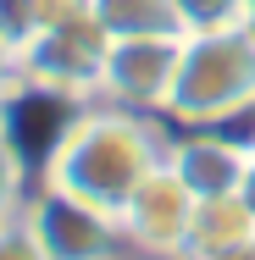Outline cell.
<instances>
[{"label":"cell","mask_w":255,"mask_h":260,"mask_svg":"<svg viewBox=\"0 0 255 260\" xmlns=\"http://www.w3.org/2000/svg\"><path fill=\"white\" fill-rule=\"evenodd\" d=\"M166 150H172L166 116L122 111V105H105V100L72 105V116L61 122L50 150L39 155V188H55L67 200H83L95 210L122 216L133 188L155 166H166Z\"/></svg>","instance_id":"cell-1"},{"label":"cell","mask_w":255,"mask_h":260,"mask_svg":"<svg viewBox=\"0 0 255 260\" xmlns=\"http://www.w3.org/2000/svg\"><path fill=\"white\" fill-rule=\"evenodd\" d=\"M255 105V39L244 28L183 34L166 122L172 127H239Z\"/></svg>","instance_id":"cell-2"},{"label":"cell","mask_w":255,"mask_h":260,"mask_svg":"<svg viewBox=\"0 0 255 260\" xmlns=\"http://www.w3.org/2000/svg\"><path fill=\"white\" fill-rule=\"evenodd\" d=\"M105 50H111V34L95 22V11L83 6L78 17H67V22L45 28L34 45L17 50L22 89L50 94V100H61V105H89L95 94H100Z\"/></svg>","instance_id":"cell-3"},{"label":"cell","mask_w":255,"mask_h":260,"mask_svg":"<svg viewBox=\"0 0 255 260\" xmlns=\"http://www.w3.org/2000/svg\"><path fill=\"white\" fill-rule=\"evenodd\" d=\"M28 221L50 260H133V244L111 210H95L83 200H67L55 188H34Z\"/></svg>","instance_id":"cell-4"},{"label":"cell","mask_w":255,"mask_h":260,"mask_svg":"<svg viewBox=\"0 0 255 260\" xmlns=\"http://www.w3.org/2000/svg\"><path fill=\"white\" fill-rule=\"evenodd\" d=\"M178 55H183V39H111L95 100L122 105V111H145V116H166Z\"/></svg>","instance_id":"cell-5"},{"label":"cell","mask_w":255,"mask_h":260,"mask_svg":"<svg viewBox=\"0 0 255 260\" xmlns=\"http://www.w3.org/2000/svg\"><path fill=\"white\" fill-rule=\"evenodd\" d=\"M194 194L189 183L172 172V166H155L150 177L133 188V200L122 205V233L133 244V255L145 260H183V238H189V221H194Z\"/></svg>","instance_id":"cell-6"},{"label":"cell","mask_w":255,"mask_h":260,"mask_svg":"<svg viewBox=\"0 0 255 260\" xmlns=\"http://www.w3.org/2000/svg\"><path fill=\"white\" fill-rule=\"evenodd\" d=\"M166 166L189 183L194 200H216V194H244L255 155L233 127H172Z\"/></svg>","instance_id":"cell-7"},{"label":"cell","mask_w":255,"mask_h":260,"mask_svg":"<svg viewBox=\"0 0 255 260\" xmlns=\"http://www.w3.org/2000/svg\"><path fill=\"white\" fill-rule=\"evenodd\" d=\"M111 39H183L178 0H89Z\"/></svg>","instance_id":"cell-8"},{"label":"cell","mask_w":255,"mask_h":260,"mask_svg":"<svg viewBox=\"0 0 255 260\" xmlns=\"http://www.w3.org/2000/svg\"><path fill=\"white\" fill-rule=\"evenodd\" d=\"M83 6H89V0H0V39H6L11 50H22V45H34L45 28L78 17Z\"/></svg>","instance_id":"cell-9"},{"label":"cell","mask_w":255,"mask_h":260,"mask_svg":"<svg viewBox=\"0 0 255 260\" xmlns=\"http://www.w3.org/2000/svg\"><path fill=\"white\" fill-rule=\"evenodd\" d=\"M34 188H39L34 160L17 144V133L0 122V221H17V216L28 210V200H34Z\"/></svg>","instance_id":"cell-10"},{"label":"cell","mask_w":255,"mask_h":260,"mask_svg":"<svg viewBox=\"0 0 255 260\" xmlns=\"http://www.w3.org/2000/svg\"><path fill=\"white\" fill-rule=\"evenodd\" d=\"M255 0H178L183 34H216V28H244Z\"/></svg>","instance_id":"cell-11"},{"label":"cell","mask_w":255,"mask_h":260,"mask_svg":"<svg viewBox=\"0 0 255 260\" xmlns=\"http://www.w3.org/2000/svg\"><path fill=\"white\" fill-rule=\"evenodd\" d=\"M0 260H50L39 233H34V221H28V210L17 221H0Z\"/></svg>","instance_id":"cell-12"},{"label":"cell","mask_w":255,"mask_h":260,"mask_svg":"<svg viewBox=\"0 0 255 260\" xmlns=\"http://www.w3.org/2000/svg\"><path fill=\"white\" fill-rule=\"evenodd\" d=\"M22 94V67H17V50L0 39V105H11Z\"/></svg>","instance_id":"cell-13"},{"label":"cell","mask_w":255,"mask_h":260,"mask_svg":"<svg viewBox=\"0 0 255 260\" xmlns=\"http://www.w3.org/2000/svg\"><path fill=\"white\" fill-rule=\"evenodd\" d=\"M239 122H244V127H233V133H239V139L250 144V155H255V105H250V111H244V116H239Z\"/></svg>","instance_id":"cell-14"},{"label":"cell","mask_w":255,"mask_h":260,"mask_svg":"<svg viewBox=\"0 0 255 260\" xmlns=\"http://www.w3.org/2000/svg\"><path fill=\"white\" fill-rule=\"evenodd\" d=\"M244 200H250V210H255V166H250V177H244Z\"/></svg>","instance_id":"cell-15"},{"label":"cell","mask_w":255,"mask_h":260,"mask_svg":"<svg viewBox=\"0 0 255 260\" xmlns=\"http://www.w3.org/2000/svg\"><path fill=\"white\" fill-rule=\"evenodd\" d=\"M244 34H250V39H255V6H250V17H244Z\"/></svg>","instance_id":"cell-16"},{"label":"cell","mask_w":255,"mask_h":260,"mask_svg":"<svg viewBox=\"0 0 255 260\" xmlns=\"http://www.w3.org/2000/svg\"><path fill=\"white\" fill-rule=\"evenodd\" d=\"M0 122H6V105H0Z\"/></svg>","instance_id":"cell-17"},{"label":"cell","mask_w":255,"mask_h":260,"mask_svg":"<svg viewBox=\"0 0 255 260\" xmlns=\"http://www.w3.org/2000/svg\"><path fill=\"white\" fill-rule=\"evenodd\" d=\"M133 260H145V255H133Z\"/></svg>","instance_id":"cell-18"},{"label":"cell","mask_w":255,"mask_h":260,"mask_svg":"<svg viewBox=\"0 0 255 260\" xmlns=\"http://www.w3.org/2000/svg\"><path fill=\"white\" fill-rule=\"evenodd\" d=\"M250 260H255V255H250Z\"/></svg>","instance_id":"cell-19"}]
</instances>
